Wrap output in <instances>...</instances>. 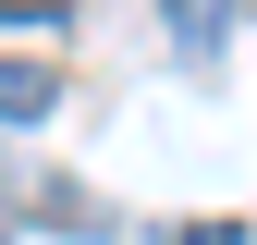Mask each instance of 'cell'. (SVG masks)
I'll return each mask as SVG.
<instances>
[{"mask_svg": "<svg viewBox=\"0 0 257 245\" xmlns=\"http://www.w3.org/2000/svg\"><path fill=\"white\" fill-rule=\"evenodd\" d=\"M13 196L37 208V221H61V233H110V208H98V196H74V172H25Z\"/></svg>", "mask_w": 257, "mask_h": 245, "instance_id": "cell-1", "label": "cell"}, {"mask_svg": "<svg viewBox=\"0 0 257 245\" xmlns=\"http://www.w3.org/2000/svg\"><path fill=\"white\" fill-rule=\"evenodd\" d=\"M61 110V74L49 61H0V122H49Z\"/></svg>", "mask_w": 257, "mask_h": 245, "instance_id": "cell-2", "label": "cell"}, {"mask_svg": "<svg viewBox=\"0 0 257 245\" xmlns=\"http://www.w3.org/2000/svg\"><path fill=\"white\" fill-rule=\"evenodd\" d=\"M220 37H233V0H172V49L184 61H220Z\"/></svg>", "mask_w": 257, "mask_h": 245, "instance_id": "cell-3", "label": "cell"}, {"mask_svg": "<svg viewBox=\"0 0 257 245\" xmlns=\"http://www.w3.org/2000/svg\"><path fill=\"white\" fill-rule=\"evenodd\" d=\"M159 245H245V233H233V221H172Z\"/></svg>", "mask_w": 257, "mask_h": 245, "instance_id": "cell-4", "label": "cell"}, {"mask_svg": "<svg viewBox=\"0 0 257 245\" xmlns=\"http://www.w3.org/2000/svg\"><path fill=\"white\" fill-rule=\"evenodd\" d=\"M233 13H257V0H233Z\"/></svg>", "mask_w": 257, "mask_h": 245, "instance_id": "cell-5", "label": "cell"}]
</instances>
